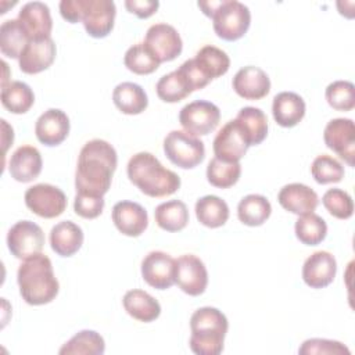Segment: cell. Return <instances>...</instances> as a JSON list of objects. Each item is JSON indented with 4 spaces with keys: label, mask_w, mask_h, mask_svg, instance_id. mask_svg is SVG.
I'll use <instances>...</instances> for the list:
<instances>
[{
    "label": "cell",
    "mask_w": 355,
    "mask_h": 355,
    "mask_svg": "<svg viewBox=\"0 0 355 355\" xmlns=\"http://www.w3.org/2000/svg\"><path fill=\"white\" fill-rule=\"evenodd\" d=\"M116 165V151L108 141L93 139L85 143L76 165V193L103 197L111 187Z\"/></svg>",
    "instance_id": "cell-1"
},
{
    "label": "cell",
    "mask_w": 355,
    "mask_h": 355,
    "mask_svg": "<svg viewBox=\"0 0 355 355\" xmlns=\"http://www.w3.org/2000/svg\"><path fill=\"white\" fill-rule=\"evenodd\" d=\"M311 173L315 182L319 184L338 183L344 178V166L331 155L322 154L313 159L311 165Z\"/></svg>",
    "instance_id": "cell-40"
},
{
    "label": "cell",
    "mask_w": 355,
    "mask_h": 355,
    "mask_svg": "<svg viewBox=\"0 0 355 355\" xmlns=\"http://www.w3.org/2000/svg\"><path fill=\"white\" fill-rule=\"evenodd\" d=\"M141 276L148 286L166 290L175 284V259L164 251H151L141 261Z\"/></svg>",
    "instance_id": "cell-15"
},
{
    "label": "cell",
    "mask_w": 355,
    "mask_h": 355,
    "mask_svg": "<svg viewBox=\"0 0 355 355\" xmlns=\"http://www.w3.org/2000/svg\"><path fill=\"white\" fill-rule=\"evenodd\" d=\"M55 54L57 47L51 37L31 40L18 58L19 69L28 75L43 72L54 62Z\"/></svg>",
    "instance_id": "cell-18"
},
{
    "label": "cell",
    "mask_w": 355,
    "mask_h": 355,
    "mask_svg": "<svg viewBox=\"0 0 355 355\" xmlns=\"http://www.w3.org/2000/svg\"><path fill=\"white\" fill-rule=\"evenodd\" d=\"M144 44L159 62L173 61L180 55L183 42L179 32L169 24H154L147 29Z\"/></svg>",
    "instance_id": "cell-14"
},
{
    "label": "cell",
    "mask_w": 355,
    "mask_h": 355,
    "mask_svg": "<svg viewBox=\"0 0 355 355\" xmlns=\"http://www.w3.org/2000/svg\"><path fill=\"white\" fill-rule=\"evenodd\" d=\"M215 33L227 42L243 37L251 24L250 8L237 0H220L211 17Z\"/></svg>",
    "instance_id": "cell-5"
},
{
    "label": "cell",
    "mask_w": 355,
    "mask_h": 355,
    "mask_svg": "<svg viewBox=\"0 0 355 355\" xmlns=\"http://www.w3.org/2000/svg\"><path fill=\"white\" fill-rule=\"evenodd\" d=\"M220 121V110L211 101L196 100L186 104L179 112V123L184 132L194 136H205L216 129Z\"/></svg>",
    "instance_id": "cell-7"
},
{
    "label": "cell",
    "mask_w": 355,
    "mask_h": 355,
    "mask_svg": "<svg viewBox=\"0 0 355 355\" xmlns=\"http://www.w3.org/2000/svg\"><path fill=\"white\" fill-rule=\"evenodd\" d=\"M272 114L277 125L293 128L305 116V101L294 92H280L273 97Z\"/></svg>",
    "instance_id": "cell-24"
},
{
    "label": "cell",
    "mask_w": 355,
    "mask_h": 355,
    "mask_svg": "<svg viewBox=\"0 0 355 355\" xmlns=\"http://www.w3.org/2000/svg\"><path fill=\"white\" fill-rule=\"evenodd\" d=\"M35 103V94L29 85L12 80L1 86V104L11 114H25Z\"/></svg>",
    "instance_id": "cell-33"
},
{
    "label": "cell",
    "mask_w": 355,
    "mask_h": 355,
    "mask_svg": "<svg viewBox=\"0 0 355 355\" xmlns=\"http://www.w3.org/2000/svg\"><path fill=\"white\" fill-rule=\"evenodd\" d=\"M112 101L115 107L126 115L141 114L148 105L144 89L133 82H122L116 85L112 92Z\"/></svg>",
    "instance_id": "cell-27"
},
{
    "label": "cell",
    "mask_w": 355,
    "mask_h": 355,
    "mask_svg": "<svg viewBox=\"0 0 355 355\" xmlns=\"http://www.w3.org/2000/svg\"><path fill=\"white\" fill-rule=\"evenodd\" d=\"M178 69L183 73V76H184L186 80L189 82V85H190V87H191L193 92L200 90V89L205 87V86L209 83V80H208V79L200 72V69L197 68V65H196V62H194L193 58L186 60Z\"/></svg>",
    "instance_id": "cell-45"
},
{
    "label": "cell",
    "mask_w": 355,
    "mask_h": 355,
    "mask_svg": "<svg viewBox=\"0 0 355 355\" xmlns=\"http://www.w3.org/2000/svg\"><path fill=\"white\" fill-rule=\"evenodd\" d=\"M241 175L240 162H226L219 158H212L207 166L208 182L218 189H229L236 184Z\"/></svg>",
    "instance_id": "cell-39"
},
{
    "label": "cell",
    "mask_w": 355,
    "mask_h": 355,
    "mask_svg": "<svg viewBox=\"0 0 355 355\" xmlns=\"http://www.w3.org/2000/svg\"><path fill=\"white\" fill-rule=\"evenodd\" d=\"M129 180L146 196L159 198L176 193L180 187V178L171 169H166L151 153L141 151L128 162Z\"/></svg>",
    "instance_id": "cell-3"
},
{
    "label": "cell",
    "mask_w": 355,
    "mask_h": 355,
    "mask_svg": "<svg viewBox=\"0 0 355 355\" xmlns=\"http://www.w3.org/2000/svg\"><path fill=\"white\" fill-rule=\"evenodd\" d=\"M324 144L349 166L355 162V125L349 118H334L327 122L323 132Z\"/></svg>",
    "instance_id": "cell-12"
},
{
    "label": "cell",
    "mask_w": 355,
    "mask_h": 355,
    "mask_svg": "<svg viewBox=\"0 0 355 355\" xmlns=\"http://www.w3.org/2000/svg\"><path fill=\"white\" fill-rule=\"evenodd\" d=\"M105 351L104 338L94 330H82L68 340L61 348V355H103Z\"/></svg>",
    "instance_id": "cell-35"
},
{
    "label": "cell",
    "mask_w": 355,
    "mask_h": 355,
    "mask_svg": "<svg viewBox=\"0 0 355 355\" xmlns=\"http://www.w3.org/2000/svg\"><path fill=\"white\" fill-rule=\"evenodd\" d=\"M69 128L71 123L68 115L62 110L50 108L37 118L35 125V135L42 144L54 147L67 139Z\"/></svg>",
    "instance_id": "cell-17"
},
{
    "label": "cell",
    "mask_w": 355,
    "mask_h": 355,
    "mask_svg": "<svg viewBox=\"0 0 355 355\" xmlns=\"http://www.w3.org/2000/svg\"><path fill=\"white\" fill-rule=\"evenodd\" d=\"M44 245V233L42 227L32 220H19L12 225L7 233V247L18 259H26L42 252Z\"/></svg>",
    "instance_id": "cell-10"
},
{
    "label": "cell",
    "mask_w": 355,
    "mask_h": 355,
    "mask_svg": "<svg viewBox=\"0 0 355 355\" xmlns=\"http://www.w3.org/2000/svg\"><path fill=\"white\" fill-rule=\"evenodd\" d=\"M279 204L288 212L305 215L313 212L319 204V197L313 189L302 183H288L277 194Z\"/></svg>",
    "instance_id": "cell-22"
},
{
    "label": "cell",
    "mask_w": 355,
    "mask_h": 355,
    "mask_svg": "<svg viewBox=\"0 0 355 355\" xmlns=\"http://www.w3.org/2000/svg\"><path fill=\"white\" fill-rule=\"evenodd\" d=\"M60 14L65 21L71 24L80 22V0L60 1Z\"/></svg>",
    "instance_id": "cell-47"
},
{
    "label": "cell",
    "mask_w": 355,
    "mask_h": 355,
    "mask_svg": "<svg viewBox=\"0 0 355 355\" xmlns=\"http://www.w3.org/2000/svg\"><path fill=\"white\" fill-rule=\"evenodd\" d=\"M25 205L37 216L51 219L67 208V196L61 189L49 183H37L25 191Z\"/></svg>",
    "instance_id": "cell-8"
},
{
    "label": "cell",
    "mask_w": 355,
    "mask_h": 355,
    "mask_svg": "<svg viewBox=\"0 0 355 355\" xmlns=\"http://www.w3.org/2000/svg\"><path fill=\"white\" fill-rule=\"evenodd\" d=\"M154 218L157 225L166 232L183 230L189 223L187 205L180 200H169L161 202L155 211Z\"/></svg>",
    "instance_id": "cell-32"
},
{
    "label": "cell",
    "mask_w": 355,
    "mask_h": 355,
    "mask_svg": "<svg viewBox=\"0 0 355 355\" xmlns=\"http://www.w3.org/2000/svg\"><path fill=\"white\" fill-rule=\"evenodd\" d=\"M175 283L191 297L201 295L208 286V272L204 262L193 254H184L175 259Z\"/></svg>",
    "instance_id": "cell-11"
},
{
    "label": "cell",
    "mask_w": 355,
    "mask_h": 355,
    "mask_svg": "<svg viewBox=\"0 0 355 355\" xmlns=\"http://www.w3.org/2000/svg\"><path fill=\"white\" fill-rule=\"evenodd\" d=\"M18 21L26 29L31 40L51 37L53 19L47 4L42 1H29L24 4L18 12Z\"/></svg>",
    "instance_id": "cell-21"
},
{
    "label": "cell",
    "mask_w": 355,
    "mask_h": 355,
    "mask_svg": "<svg viewBox=\"0 0 355 355\" xmlns=\"http://www.w3.org/2000/svg\"><path fill=\"white\" fill-rule=\"evenodd\" d=\"M43 161L40 151L33 146L18 147L8 161V172L12 179L21 183L35 180L42 172Z\"/></svg>",
    "instance_id": "cell-23"
},
{
    "label": "cell",
    "mask_w": 355,
    "mask_h": 355,
    "mask_svg": "<svg viewBox=\"0 0 355 355\" xmlns=\"http://www.w3.org/2000/svg\"><path fill=\"white\" fill-rule=\"evenodd\" d=\"M232 86L244 100H261L270 92V79L259 67L247 65L236 72Z\"/></svg>",
    "instance_id": "cell-20"
},
{
    "label": "cell",
    "mask_w": 355,
    "mask_h": 355,
    "mask_svg": "<svg viewBox=\"0 0 355 355\" xmlns=\"http://www.w3.org/2000/svg\"><path fill=\"white\" fill-rule=\"evenodd\" d=\"M83 230L72 220H62L50 230L51 250L60 257H72L83 244Z\"/></svg>",
    "instance_id": "cell-25"
},
{
    "label": "cell",
    "mask_w": 355,
    "mask_h": 355,
    "mask_svg": "<svg viewBox=\"0 0 355 355\" xmlns=\"http://www.w3.org/2000/svg\"><path fill=\"white\" fill-rule=\"evenodd\" d=\"M295 236L305 245L320 244L327 234V225L324 219L315 212L300 215L295 220Z\"/></svg>",
    "instance_id": "cell-37"
},
{
    "label": "cell",
    "mask_w": 355,
    "mask_h": 355,
    "mask_svg": "<svg viewBox=\"0 0 355 355\" xmlns=\"http://www.w3.org/2000/svg\"><path fill=\"white\" fill-rule=\"evenodd\" d=\"M322 202L329 214L337 219H349L354 214L352 197L341 189H329L323 194Z\"/></svg>",
    "instance_id": "cell-42"
},
{
    "label": "cell",
    "mask_w": 355,
    "mask_h": 355,
    "mask_svg": "<svg viewBox=\"0 0 355 355\" xmlns=\"http://www.w3.org/2000/svg\"><path fill=\"white\" fill-rule=\"evenodd\" d=\"M31 42L24 25L15 19H7L0 26V50L8 58H19L21 53Z\"/></svg>",
    "instance_id": "cell-30"
},
{
    "label": "cell",
    "mask_w": 355,
    "mask_h": 355,
    "mask_svg": "<svg viewBox=\"0 0 355 355\" xmlns=\"http://www.w3.org/2000/svg\"><path fill=\"white\" fill-rule=\"evenodd\" d=\"M155 90L157 96L165 103H179L193 93L189 82L179 69L161 76Z\"/></svg>",
    "instance_id": "cell-36"
},
{
    "label": "cell",
    "mask_w": 355,
    "mask_h": 355,
    "mask_svg": "<svg viewBox=\"0 0 355 355\" xmlns=\"http://www.w3.org/2000/svg\"><path fill=\"white\" fill-rule=\"evenodd\" d=\"M248 147V139L236 119L226 122L212 143L215 157L226 162H240Z\"/></svg>",
    "instance_id": "cell-13"
},
{
    "label": "cell",
    "mask_w": 355,
    "mask_h": 355,
    "mask_svg": "<svg viewBox=\"0 0 355 355\" xmlns=\"http://www.w3.org/2000/svg\"><path fill=\"white\" fill-rule=\"evenodd\" d=\"M166 158L182 169H191L205 158L204 143L194 135L184 130H172L164 139Z\"/></svg>",
    "instance_id": "cell-6"
},
{
    "label": "cell",
    "mask_w": 355,
    "mask_h": 355,
    "mask_svg": "<svg viewBox=\"0 0 355 355\" xmlns=\"http://www.w3.org/2000/svg\"><path fill=\"white\" fill-rule=\"evenodd\" d=\"M298 354L301 355H349L351 351L348 347H345L343 343L336 341V340H327V338H309L305 340L300 349Z\"/></svg>",
    "instance_id": "cell-43"
},
{
    "label": "cell",
    "mask_w": 355,
    "mask_h": 355,
    "mask_svg": "<svg viewBox=\"0 0 355 355\" xmlns=\"http://www.w3.org/2000/svg\"><path fill=\"white\" fill-rule=\"evenodd\" d=\"M123 64L130 72L136 75H148L157 71L161 62L155 58V55L143 42L136 43L126 50Z\"/></svg>",
    "instance_id": "cell-38"
},
{
    "label": "cell",
    "mask_w": 355,
    "mask_h": 355,
    "mask_svg": "<svg viewBox=\"0 0 355 355\" xmlns=\"http://www.w3.org/2000/svg\"><path fill=\"white\" fill-rule=\"evenodd\" d=\"M337 273V262L331 252L316 251L302 265V280L311 288H323L333 283Z\"/></svg>",
    "instance_id": "cell-16"
},
{
    "label": "cell",
    "mask_w": 355,
    "mask_h": 355,
    "mask_svg": "<svg viewBox=\"0 0 355 355\" xmlns=\"http://www.w3.org/2000/svg\"><path fill=\"white\" fill-rule=\"evenodd\" d=\"M196 216L207 227L216 229L223 226L229 219V205L218 196H204L196 202Z\"/></svg>",
    "instance_id": "cell-29"
},
{
    "label": "cell",
    "mask_w": 355,
    "mask_h": 355,
    "mask_svg": "<svg viewBox=\"0 0 355 355\" xmlns=\"http://www.w3.org/2000/svg\"><path fill=\"white\" fill-rule=\"evenodd\" d=\"M326 100L333 110L351 111L355 107V86L348 80H334L326 87Z\"/></svg>",
    "instance_id": "cell-41"
},
{
    "label": "cell",
    "mask_w": 355,
    "mask_h": 355,
    "mask_svg": "<svg viewBox=\"0 0 355 355\" xmlns=\"http://www.w3.org/2000/svg\"><path fill=\"white\" fill-rule=\"evenodd\" d=\"M112 222L122 234L139 237L148 226V215L139 202L123 200L112 207Z\"/></svg>",
    "instance_id": "cell-19"
},
{
    "label": "cell",
    "mask_w": 355,
    "mask_h": 355,
    "mask_svg": "<svg viewBox=\"0 0 355 355\" xmlns=\"http://www.w3.org/2000/svg\"><path fill=\"white\" fill-rule=\"evenodd\" d=\"M229 329L227 318L214 306H202L190 318V349L197 355H218L223 351V341Z\"/></svg>",
    "instance_id": "cell-4"
},
{
    "label": "cell",
    "mask_w": 355,
    "mask_h": 355,
    "mask_svg": "<svg viewBox=\"0 0 355 355\" xmlns=\"http://www.w3.org/2000/svg\"><path fill=\"white\" fill-rule=\"evenodd\" d=\"M116 7L112 0H80V22L89 36L103 39L114 28Z\"/></svg>",
    "instance_id": "cell-9"
},
{
    "label": "cell",
    "mask_w": 355,
    "mask_h": 355,
    "mask_svg": "<svg viewBox=\"0 0 355 355\" xmlns=\"http://www.w3.org/2000/svg\"><path fill=\"white\" fill-rule=\"evenodd\" d=\"M200 72L211 82L225 75L230 68L229 55L219 47L207 44L201 47L193 58Z\"/></svg>",
    "instance_id": "cell-28"
},
{
    "label": "cell",
    "mask_w": 355,
    "mask_h": 355,
    "mask_svg": "<svg viewBox=\"0 0 355 355\" xmlns=\"http://www.w3.org/2000/svg\"><path fill=\"white\" fill-rule=\"evenodd\" d=\"M122 304L128 315L139 322L150 323L161 315L159 302L144 290L133 288L126 291Z\"/></svg>",
    "instance_id": "cell-26"
},
{
    "label": "cell",
    "mask_w": 355,
    "mask_h": 355,
    "mask_svg": "<svg viewBox=\"0 0 355 355\" xmlns=\"http://www.w3.org/2000/svg\"><path fill=\"white\" fill-rule=\"evenodd\" d=\"M244 130L250 147L261 144L268 136V118L265 112L257 107H244L234 118Z\"/></svg>",
    "instance_id": "cell-34"
},
{
    "label": "cell",
    "mask_w": 355,
    "mask_h": 355,
    "mask_svg": "<svg viewBox=\"0 0 355 355\" xmlns=\"http://www.w3.org/2000/svg\"><path fill=\"white\" fill-rule=\"evenodd\" d=\"M272 214V205L265 196L248 194L243 197L237 205L239 220L247 226L263 225Z\"/></svg>",
    "instance_id": "cell-31"
},
{
    "label": "cell",
    "mask_w": 355,
    "mask_h": 355,
    "mask_svg": "<svg viewBox=\"0 0 355 355\" xmlns=\"http://www.w3.org/2000/svg\"><path fill=\"white\" fill-rule=\"evenodd\" d=\"M22 300L29 305L51 302L60 290L50 258L42 252L24 259L17 272Z\"/></svg>",
    "instance_id": "cell-2"
},
{
    "label": "cell",
    "mask_w": 355,
    "mask_h": 355,
    "mask_svg": "<svg viewBox=\"0 0 355 355\" xmlns=\"http://www.w3.org/2000/svg\"><path fill=\"white\" fill-rule=\"evenodd\" d=\"M125 7L129 12L135 14L137 18L146 19L157 12L159 7L158 0H126Z\"/></svg>",
    "instance_id": "cell-46"
},
{
    "label": "cell",
    "mask_w": 355,
    "mask_h": 355,
    "mask_svg": "<svg viewBox=\"0 0 355 355\" xmlns=\"http://www.w3.org/2000/svg\"><path fill=\"white\" fill-rule=\"evenodd\" d=\"M103 209H104V198L103 197L76 193L75 201H73V211L80 218L94 219L101 215Z\"/></svg>",
    "instance_id": "cell-44"
}]
</instances>
